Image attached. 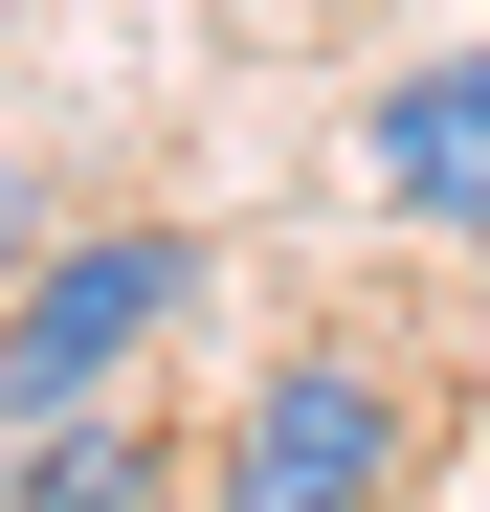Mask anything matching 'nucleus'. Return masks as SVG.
<instances>
[{
    "label": "nucleus",
    "mask_w": 490,
    "mask_h": 512,
    "mask_svg": "<svg viewBox=\"0 0 490 512\" xmlns=\"http://www.w3.org/2000/svg\"><path fill=\"white\" fill-rule=\"evenodd\" d=\"M179 290H201V245H179V223H90V245H45V268L0 290V423L112 401L156 334H179Z\"/></svg>",
    "instance_id": "obj_1"
},
{
    "label": "nucleus",
    "mask_w": 490,
    "mask_h": 512,
    "mask_svg": "<svg viewBox=\"0 0 490 512\" xmlns=\"http://www.w3.org/2000/svg\"><path fill=\"white\" fill-rule=\"evenodd\" d=\"M401 446H424V423H401L379 357H290V379H245L201 512H401Z\"/></svg>",
    "instance_id": "obj_2"
},
{
    "label": "nucleus",
    "mask_w": 490,
    "mask_h": 512,
    "mask_svg": "<svg viewBox=\"0 0 490 512\" xmlns=\"http://www.w3.org/2000/svg\"><path fill=\"white\" fill-rule=\"evenodd\" d=\"M156 490H179V423H134V379L0 423V512H156Z\"/></svg>",
    "instance_id": "obj_4"
},
{
    "label": "nucleus",
    "mask_w": 490,
    "mask_h": 512,
    "mask_svg": "<svg viewBox=\"0 0 490 512\" xmlns=\"http://www.w3.org/2000/svg\"><path fill=\"white\" fill-rule=\"evenodd\" d=\"M357 156H379V201L424 223V245H468V268H490V67H379Z\"/></svg>",
    "instance_id": "obj_3"
},
{
    "label": "nucleus",
    "mask_w": 490,
    "mask_h": 512,
    "mask_svg": "<svg viewBox=\"0 0 490 512\" xmlns=\"http://www.w3.org/2000/svg\"><path fill=\"white\" fill-rule=\"evenodd\" d=\"M0 290H23V201H0Z\"/></svg>",
    "instance_id": "obj_5"
}]
</instances>
